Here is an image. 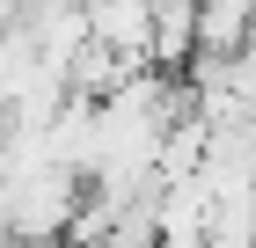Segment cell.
Returning a JSON list of instances; mask_svg holds the SVG:
<instances>
[{
    "instance_id": "cell-2",
    "label": "cell",
    "mask_w": 256,
    "mask_h": 248,
    "mask_svg": "<svg viewBox=\"0 0 256 248\" xmlns=\"http://www.w3.org/2000/svg\"><path fill=\"white\" fill-rule=\"evenodd\" d=\"M205 248H212V241H205Z\"/></svg>"
},
{
    "instance_id": "cell-1",
    "label": "cell",
    "mask_w": 256,
    "mask_h": 248,
    "mask_svg": "<svg viewBox=\"0 0 256 248\" xmlns=\"http://www.w3.org/2000/svg\"><path fill=\"white\" fill-rule=\"evenodd\" d=\"M96 248H161V241H146V234H102Z\"/></svg>"
}]
</instances>
